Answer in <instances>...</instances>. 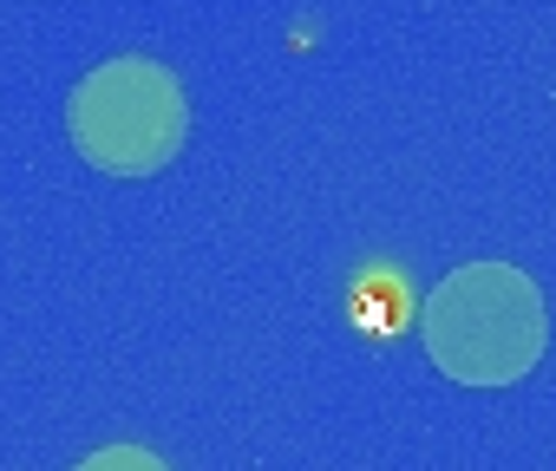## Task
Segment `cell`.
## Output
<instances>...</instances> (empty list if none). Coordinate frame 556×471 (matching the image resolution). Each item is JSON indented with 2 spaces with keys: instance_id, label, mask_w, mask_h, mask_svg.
<instances>
[{
  "instance_id": "obj_3",
  "label": "cell",
  "mask_w": 556,
  "mask_h": 471,
  "mask_svg": "<svg viewBox=\"0 0 556 471\" xmlns=\"http://www.w3.org/2000/svg\"><path fill=\"white\" fill-rule=\"evenodd\" d=\"M79 471H164L144 445H105V451H92Z\"/></svg>"
},
{
  "instance_id": "obj_1",
  "label": "cell",
  "mask_w": 556,
  "mask_h": 471,
  "mask_svg": "<svg viewBox=\"0 0 556 471\" xmlns=\"http://www.w3.org/2000/svg\"><path fill=\"white\" fill-rule=\"evenodd\" d=\"M426 347L465 386H504L543 354V302L523 269L471 263L426 302Z\"/></svg>"
},
{
  "instance_id": "obj_2",
  "label": "cell",
  "mask_w": 556,
  "mask_h": 471,
  "mask_svg": "<svg viewBox=\"0 0 556 471\" xmlns=\"http://www.w3.org/2000/svg\"><path fill=\"white\" fill-rule=\"evenodd\" d=\"M184 125L190 105L157 60H112L73 92V144L112 177H144L170 164Z\"/></svg>"
}]
</instances>
